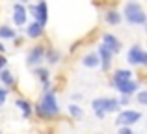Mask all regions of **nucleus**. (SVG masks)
<instances>
[{
    "mask_svg": "<svg viewBox=\"0 0 147 134\" xmlns=\"http://www.w3.org/2000/svg\"><path fill=\"white\" fill-rule=\"evenodd\" d=\"M60 102H58L56 97V90H49L43 91L39 97V101L34 104V114L37 116V119L41 121H50V119H56L60 116Z\"/></svg>",
    "mask_w": 147,
    "mask_h": 134,
    "instance_id": "1",
    "label": "nucleus"
},
{
    "mask_svg": "<svg viewBox=\"0 0 147 134\" xmlns=\"http://www.w3.org/2000/svg\"><path fill=\"white\" fill-rule=\"evenodd\" d=\"M123 19L130 26H144L147 24V11L144 9L140 0H127L123 6Z\"/></svg>",
    "mask_w": 147,
    "mask_h": 134,
    "instance_id": "2",
    "label": "nucleus"
},
{
    "mask_svg": "<svg viewBox=\"0 0 147 134\" xmlns=\"http://www.w3.org/2000/svg\"><path fill=\"white\" fill-rule=\"evenodd\" d=\"M91 110L97 116V119H104L108 114H117L121 110L119 99L115 97H97L91 101Z\"/></svg>",
    "mask_w": 147,
    "mask_h": 134,
    "instance_id": "3",
    "label": "nucleus"
},
{
    "mask_svg": "<svg viewBox=\"0 0 147 134\" xmlns=\"http://www.w3.org/2000/svg\"><path fill=\"white\" fill-rule=\"evenodd\" d=\"M45 56H47V45L45 43H36L28 48L26 52V65L36 69L39 65H45Z\"/></svg>",
    "mask_w": 147,
    "mask_h": 134,
    "instance_id": "4",
    "label": "nucleus"
},
{
    "mask_svg": "<svg viewBox=\"0 0 147 134\" xmlns=\"http://www.w3.org/2000/svg\"><path fill=\"white\" fill-rule=\"evenodd\" d=\"M26 6H28V13L34 21H37V22L47 26V22H49V4H47V0L30 2V4H26Z\"/></svg>",
    "mask_w": 147,
    "mask_h": 134,
    "instance_id": "5",
    "label": "nucleus"
},
{
    "mask_svg": "<svg viewBox=\"0 0 147 134\" xmlns=\"http://www.w3.org/2000/svg\"><path fill=\"white\" fill-rule=\"evenodd\" d=\"M142 117L144 116H142L140 110L125 108V110H119L117 112V116H115V125H117V127H132V125H136Z\"/></svg>",
    "mask_w": 147,
    "mask_h": 134,
    "instance_id": "6",
    "label": "nucleus"
},
{
    "mask_svg": "<svg viewBox=\"0 0 147 134\" xmlns=\"http://www.w3.org/2000/svg\"><path fill=\"white\" fill-rule=\"evenodd\" d=\"M28 6L22 2H15L13 4V15H11V21H13L15 28H24L28 24Z\"/></svg>",
    "mask_w": 147,
    "mask_h": 134,
    "instance_id": "7",
    "label": "nucleus"
},
{
    "mask_svg": "<svg viewBox=\"0 0 147 134\" xmlns=\"http://www.w3.org/2000/svg\"><path fill=\"white\" fill-rule=\"evenodd\" d=\"M97 52H99V58H100V69H102L104 75L112 73V65H114V52L110 51L108 47H104L102 43L97 45Z\"/></svg>",
    "mask_w": 147,
    "mask_h": 134,
    "instance_id": "8",
    "label": "nucleus"
},
{
    "mask_svg": "<svg viewBox=\"0 0 147 134\" xmlns=\"http://www.w3.org/2000/svg\"><path fill=\"white\" fill-rule=\"evenodd\" d=\"M45 34H47V26L41 24V22H37V21H30L28 24L24 26V36L28 37V39H32V41L43 39Z\"/></svg>",
    "mask_w": 147,
    "mask_h": 134,
    "instance_id": "9",
    "label": "nucleus"
},
{
    "mask_svg": "<svg viewBox=\"0 0 147 134\" xmlns=\"http://www.w3.org/2000/svg\"><path fill=\"white\" fill-rule=\"evenodd\" d=\"M144 56H145V48L142 47L140 43H134V45H130L129 52H127V62H129V65H132V67H142Z\"/></svg>",
    "mask_w": 147,
    "mask_h": 134,
    "instance_id": "10",
    "label": "nucleus"
},
{
    "mask_svg": "<svg viewBox=\"0 0 147 134\" xmlns=\"http://www.w3.org/2000/svg\"><path fill=\"white\" fill-rule=\"evenodd\" d=\"M100 43H102L104 47H108L114 54H119V52L123 51V41L112 32H102L100 34Z\"/></svg>",
    "mask_w": 147,
    "mask_h": 134,
    "instance_id": "11",
    "label": "nucleus"
},
{
    "mask_svg": "<svg viewBox=\"0 0 147 134\" xmlns=\"http://www.w3.org/2000/svg\"><path fill=\"white\" fill-rule=\"evenodd\" d=\"M142 82L138 78H132V80H127V82H121L117 84V86L114 88L115 91H117L119 95H130V97H134V95L138 93V91L142 90Z\"/></svg>",
    "mask_w": 147,
    "mask_h": 134,
    "instance_id": "12",
    "label": "nucleus"
},
{
    "mask_svg": "<svg viewBox=\"0 0 147 134\" xmlns=\"http://www.w3.org/2000/svg\"><path fill=\"white\" fill-rule=\"evenodd\" d=\"M102 21L108 26H119L125 19H123V13L117 7H104L102 9Z\"/></svg>",
    "mask_w": 147,
    "mask_h": 134,
    "instance_id": "13",
    "label": "nucleus"
},
{
    "mask_svg": "<svg viewBox=\"0 0 147 134\" xmlns=\"http://www.w3.org/2000/svg\"><path fill=\"white\" fill-rule=\"evenodd\" d=\"M134 78V73L130 71V69H115V71H112V75H110V86L112 88H115L117 84H121V82H127V80H132Z\"/></svg>",
    "mask_w": 147,
    "mask_h": 134,
    "instance_id": "14",
    "label": "nucleus"
},
{
    "mask_svg": "<svg viewBox=\"0 0 147 134\" xmlns=\"http://www.w3.org/2000/svg\"><path fill=\"white\" fill-rule=\"evenodd\" d=\"M15 108L21 110L22 119H30V117L34 116V104L30 102V99H26V97H17L15 99Z\"/></svg>",
    "mask_w": 147,
    "mask_h": 134,
    "instance_id": "15",
    "label": "nucleus"
},
{
    "mask_svg": "<svg viewBox=\"0 0 147 134\" xmlns=\"http://www.w3.org/2000/svg\"><path fill=\"white\" fill-rule=\"evenodd\" d=\"M82 65L86 67V69H97L100 67V58H99V52H91V51H88V52H84L82 54Z\"/></svg>",
    "mask_w": 147,
    "mask_h": 134,
    "instance_id": "16",
    "label": "nucleus"
},
{
    "mask_svg": "<svg viewBox=\"0 0 147 134\" xmlns=\"http://www.w3.org/2000/svg\"><path fill=\"white\" fill-rule=\"evenodd\" d=\"M61 58H63V54L60 52V48H56V47H50V45H47V56H45V63H47L49 67H52V65H58V63L61 62Z\"/></svg>",
    "mask_w": 147,
    "mask_h": 134,
    "instance_id": "17",
    "label": "nucleus"
},
{
    "mask_svg": "<svg viewBox=\"0 0 147 134\" xmlns=\"http://www.w3.org/2000/svg\"><path fill=\"white\" fill-rule=\"evenodd\" d=\"M0 84H2V86H6L7 90L17 88V76H15V73H11L7 67L2 69V71H0Z\"/></svg>",
    "mask_w": 147,
    "mask_h": 134,
    "instance_id": "18",
    "label": "nucleus"
},
{
    "mask_svg": "<svg viewBox=\"0 0 147 134\" xmlns=\"http://www.w3.org/2000/svg\"><path fill=\"white\" fill-rule=\"evenodd\" d=\"M19 36V30H15L9 24H0V39L2 41H13Z\"/></svg>",
    "mask_w": 147,
    "mask_h": 134,
    "instance_id": "19",
    "label": "nucleus"
},
{
    "mask_svg": "<svg viewBox=\"0 0 147 134\" xmlns=\"http://www.w3.org/2000/svg\"><path fill=\"white\" fill-rule=\"evenodd\" d=\"M50 69L47 67V65H39V67H36L34 69V76H36L37 80H39V84H45V82H50Z\"/></svg>",
    "mask_w": 147,
    "mask_h": 134,
    "instance_id": "20",
    "label": "nucleus"
},
{
    "mask_svg": "<svg viewBox=\"0 0 147 134\" xmlns=\"http://www.w3.org/2000/svg\"><path fill=\"white\" fill-rule=\"evenodd\" d=\"M67 112H69V116H71L73 119H76V121H80L84 117V110H82V106H80L78 102H71V104L67 106Z\"/></svg>",
    "mask_w": 147,
    "mask_h": 134,
    "instance_id": "21",
    "label": "nucleus"
},
{
    "mask_svg": "<svg viewBox=\"0 0 147 134\" xmlns=\"http://www.w3.org/2000/svg\"><path fill=\"white\" fill-rule=\"evenodd\" d=\"M134 99H136V102H138V104L147 106V90H140L136 95H134Z\"/></svg>",
    "mask_w": 147,
    "mask_h": 134,
    "instance_id": "22",
    "label": "nucleus"
},
{
    "mask_svg": "<svg viewBox=\"0 0 147 134\" xmlns=\"http://www.w3.org/2000/svg\"><path fill=\"white\" fill-rule=\"evenodd\" d=\"M7 97H9V90H7L6 86H2V84H0V108L6 104Z\"/></svg>",
    "mask_w": 147,
    "mask_h": 134,
    "instance_id": "23",
    "label": "nucleus"
},
{
    "mask_svg": "<svg viewBox=\"0 0 147 134\" xmlns=\"http://www.w3.org/2000/svg\"><path fill=\"white\" fill-rule=\"evenodd\" d=\"M26 39H28V37L24 36V34H21L19 32V36L15 37L13 39V47H17V48H21V47H24V43H26Z\"/></svg>",
    "mask_w": 147,
    "mask_h": 134,
    "instance_id": "24",
    "label": "nucleus"
},
{
    "mask_svg": "<svg viewBox=\"0 0 147 134\" xmlns=\"http://www.w3.org/2000/svg\"><path fill=\"white\" fill-rule=\"evenodd\" d=\"M130 101H132L130 95H119V104H121V108H127V106L130 104Z\"/></svg>",
    "mask_w": 147,
    "mask_h": 134,
    "instance_id": "25",
    "label": "nucleus"
},
{
    "mask_svg": "<svg viewBox=\"0 0 147 134\" xmlns=\"http://www.w3.org/2000/svg\"><path fill=\"white\" fill-rule=\"evenodd\" d=\"M100 2H102V9H104V7H115L121 0H100Z\"/></svg>",
    "mask_w": 147,
    "mask_h": 134,
    "instance_id": "26",
    "label": "nucleus"
},
{
    "mask_svg": "<svg viewBox=\"0 0 147 134\" xmlns=\"http://www.w3.org/2000/svg\"><path fill=\"white\" fill-rule=\"evenodd\" d=\"M7 62H9V60H7V56H6V54H2V52H0V71H2V69H6V67H7Z\"/></svg>",
    "mask_w": 147,
    "mask_h": 134,
    "instance_id": "27",
    "label": "nucleus"
},
{
    "mask_svg": "<svg viewBox=\"0 0 147 134\" xmlns=\"http://www.w3.org/2000/svg\"><path fill=\"white\" fill-rule=\"evenodd\" d=\"M117 134H134V131H132L130 127H119Z\"/></svg>",
    "mask_w": 147,
    "mask_h": 134,
    "instance_id": "28",
    "label": "nucleus"
},
{
    "mask_svg": "<svg viewBox=\"0 0 147 134\" xmlns=\"http://www.w3.org/2000/svg\"><path fill=\"white\" fill-rule=\"evenodd\" d=\"M71 99H73V102L82 101V93H73V95H71Z\"/></svg>",
    "mask_w": 147,
    "mask_h": 134,
    "instance_id": "29",
    "label": "nucleus"
},
{
    "mask_svg": "<svg viewBox=\"0 0 147 134\" xmlns=\"http://www.w3.org/2000/svg\"><path fill=\"white\" fill-rule=\"evenodd\" d=\"M0 52H2V54H6V45L2 43V39H0Z\"/></svg>",
    "mask_w": 147,
    "mask_h": 134,
    "instance_id": "30",
    "label": "nucleus"
},
{
    "mask_svg": "<svg viewBox=\"0 0 147 134\" xmlns=\"http://www.w3.org/2000/svg\"><path fill=\"white\" fill-rule=\"evenodd\" d=\"M142 67L147 69V51H145V56H144V63H142Z\"/></svg>",
    "mask_w": 147,
    "mask_h": 134,
    "instance_id": "31",
    "label": "nucleus"
},
{
    "mask_svg": "<svg viewBox=\"0 0 147 134\" xmlns=\"http://www.w3.org/2000/svg\"><path fill=\"white\" fill-rule=\"evenodd\" d=\"M21 2H22V4H30V2H32V0H21Z\"/></svg>",
    "mask_w": 147,
    "mask_h": 134,
    "instance_id": "32",
    "label": "nucleus"
},
{
    "mask_svg": "<svg viewBox=\"0 0 147 134\" xmlns=\"http://www.w3.org/2000/svg\"><path fill=\"white\" fill-rule=\"evenodd\" d=\"M144 28H145V34H147V24H144Z\"/></svg>",
    "mask_w": 147,
    "mask_h": 134,
    "instance_id": "33",
    "label": "nucleus"
},
{
    "mask_svg": "<svg viewBox=\"0 0 147 134\" xmlns=\"http://www.w3.org/2000/svg\"><path fill=\"white\" fill-rule=\"evenodd\" d=\"M17 2H21V0H17Z\"/></svg>",
    "mask_w": 147,
    "mask_h": 134,
    "instance_id": "34",
    "label": "nucleus"
},
{
    "mask_svg": "<svg viewBox=\"0 0 147 134\" xmlns=\"http://www.w3.org/2000/svg\"><path fill=\"white\" fill-rule=\"evenodd\" d=\"M0 134H2V131H0Z\"/></svg>",
    "mask_w": 147,
    "mask_h": 134,
    "instance_id": "35",
    "label": "nucleus"
}]
</instances>
